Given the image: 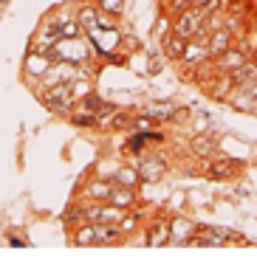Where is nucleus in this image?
I'll return each mask as SVG.
<instances>
[{"label":"nucleus","instance_id":"nucleus-5","mask_svg":"<svg viewBox=\"0 0 257 262\" xmlns=\"http://www.w3.org/2000/svg\"><path fill=\"white\" fill-rule=\"evenodd\" d=\"M164 169H167L164 161H159V158H147L142 166H139V172H142L139 178H142V181H159V178L164 175Z\"/></svg>","mask_w":257,"mask_h":262},{"label":"nucleus","instance_id":"nucleus-10","mask_svg":"<svg viewBox=\"0 0 257 262\" xmlns=\"http://www.w3.org/2000/svg\"><path fill=\"white\" fill-rule=\"evenodd\" d=\"M238 166H240L238 161H221V164L212 166V175H215V178H232Z\"/></svg>","mask_w":257,"mask_h":262},{"label":"nucleus","instance_id":"nucleus-8","mask_svg":"<svg viewBox=\"0 0 257 262\" xmlns=\"http://www.w3.org/2000/svg\"><path fill=\"white\" fill-rule=\"evenodd\" d=\"M246 59H243V54H238V51H223L221 54V68H226V71H238L240 65H243Z\"/></svg>","mask_w":257,"mask_h":262},{"label":"nucleus","instance_id":"nucleus-2","mask_svg":"<svg viewBox=\"0 0 257 262\" xmlns=\"http://www.w3.org/2000/svg\"><path fill=\"white\" fill-rule=\"evenodd\" d=\"M54 57L60 62H82L88 57V48L82 46V37H60L57 48H54Z\"/></svg>","mask_w":257,"mask_h":262},{"label":"nucleus","instance_id":"nucleus-18","mask_svg":"<svg viewBox=\"0 0 257 262\" xmlns=\"http://www.w3.org/2000/svg\"><path fill=\"white\" fill-rule=\"evenodd\" d=\"M74 124H80V127H93V124H96V116H93V113L74 116Z\"/></svg>","mask_w":257,"mask_h":262},{"label":"nucleus","instance_id":"nucleus-16","mask_svg":"<svg viewBox=\"0 0 257 262\" xmlns=\"http://www.w3.org/2000/svg\"><path fill=\"white\" fill-rule=\"evenodd\" d=\"M76 243H82V245L96 243V228H82V231L76 234Z\"/></svg>","mask_w":257,"mask_h":262},{"label":"nucleus","instance_id":"nucleus-1","mask_svg":"<svg viewBox=\"0 0 257 262\" xmlns=\"http://www.w3.org/2000/svg\"><path fill=\"white\" fill-rule=\"evenodd\" d=\"M80 23L88 29V34H91V42L96 46V51L110 54L116 46H119V31H116L113 26H110V20L102 17L96 9H82Z\"/></svg>","mask_w":257,"mask_h":262},{"label":"nucleus","instance_id":"nucleus-19","mask_svg":"<svg viewBox=\"0 0 257 262\" xmlns=\"http://www.w3.org/2000/svg\"><path fill=\"white\" fill-rule=\"evenodd\" d=\"M116 181H122V183H136L139 181V175L133 169H122L119 175H116Z\"/></svg>","mask_w":257,"mask_h":262},{"label":"nucleus","instance_id":"nucleus-4","mask_svg":"<svg viewBox=\"0 0 257 262\" xmlns=\"http://www.w3.org/2000/svg\"><path fill=\"white\" fill-rule=\"evenodd\" d=\"M46 102L54 104V107H65V104H71V88L68 85H51V91L46 93Z\"/></svg>","mask_w":257,"mask_h":262},{"label":"nucleus","instance_id":"nucleus-21","mask_svg":"<svg viewBox=\"0 0 257 262\" xmlns=\"http://www.w3.org/2000/svg\"><path fill=\"white\" fill-rule=\"evenodd\" d=\"M130 192H127V189H125V192H119V194H116V203H119V206H127V203H130Z\"/></svg>","mask_w":257,"mask_h":262},{"label":"nucleus","instance_id":"nucleus-12","mask_svg":"<svg viewBox=\"0 0 257 262\" xmlns=\"http://www.w3.org/2000/svg\"><path fill=\"white\" fill-rule=\"evenodd\" d=\"M192 149L198 155H209L212 149H215V138H195L192 141Z\"/></svg>","mask_w":257,"mask_h":262},{"label":"nucleus","instance_id":"nucleus-3","mask_svg":"<svg viewBox=\"0 0 257 262\" xmlns=\"http://www.w3.org/2000/svg\"><path fill=\"white\" fill-rule=\"evenodd\" d=\"M201 20H204V14H201V9L198 6H192L189 9V12H184L181 14V20H178L175 23V34L178 37H195L201 31Z\"/></svg>","mask_w":257,"mask_h":262},{"label":"nucleus","instance_id":"nucleus-17","mask_svg":"<svg viewBox=\"0 0 257 262\" xmlns=\"http://www.w3.org/2000/svg\"><path fill=\"white\" fill-rule=\"evenodd\" d=\"M108 183H91V186H88V194H91V198H108Z\"/></svg>","mask_w":257,"mask_h":262},{"label":"nucleus","instance_id":"nucleus-14","mask_svg":"<svg viewBox=\"0 0 257 262\" xmlns=\"http://www.w3.org/2000/svg\"><path fill=\"white\" fill-rule=\"evenodd\" d=\"M82 107H85L88 113H99V110L105 107V102H102V99H99V96H88L85 102H82Z\"/></svg>","mask_w":257,"mask_h":262},{"label":"nucleus","instance_id":"nucleus-15","mask_svg":"<svg viewBox=\"0 0 257 262\" xmlns=\"http://www.w3.org/2000/svg\"><path fill=\"white\" fill-rule=\"evenodd\" d=\"M116 237V228H96V243H113Z\"/></svg>","mask_w":257,"mask_h":262},{"label":"nucleus","instance_id":"nucleus-6","mask_svg":"<svg viewBox=\"0 0 257 262\" xmlns=\"http://www.w3.org/2000/svg\"><path fill=\"white\" fill-rule=\"evenodd\" d=\"M234 82L238 85H243V88H251V85H257V65H240L238 71H234Z\"/></svg>","mask_w":257,"mask_h":262},{"label":"nucleus","instance_id":"nucleus-9","mask_svg":"<svg viewBox=\"0 0 257 262\" xmlns=\"http://www.w3.org/2000/svg\"><path fill=\"white\" fill-rule=\"evenodd\" d=\"M226 48H229V31H215V37H212V46H209V54L221 57Z\"/></svg>","mask_w":257,"mask_h":262},{"label":"nucleus","instance_id":"nucleus-22","mask_svg":"<svg viewBox=\"0 0 257 262\" xmlns=\"http://www.w3.org/2000/svg\"><path fill=\"white\" fill-rule=\"evenodd\" d=\"M192 3H195V6L201 9V6H206V3H209V0H192Z\"/></svg>","mask_w":257,"mask_h":262},{"label":"nucleus","instance_id":"nucleus-20","mask_svg":"<svg viewBox=\"0 0 257 262\" xmlns=\"http://www.w3.org/2000/svg\"><path fill=\"white\" fill-rule=\"evenodd\" d=\"M102 6L108 14H119L122 12V0H102Z\"/></svg>","mask_w":257,"mask_h":262},{"label":"nucleus","instance_id":"nucleus-11","mask_svg":"<svg viewBox=\"0 0 257 262\" xmlns=\"http://www.w3.org/2000/svg\"><path fill=\"white\" fill-rule=\"evenodd\" d=\"M184 48H187V37L172 34L170 40H167V54H170V57H181V54H184Z\"/></svg>","mask_w":257,"mask_h":262},{"label":"nucleus","instance_id":"nucleus-7","mask_svg":"<svg viewBox=\"0 0 257 262\" xmlns=\"http://www.w3.org/2000/svg\"><path fill=\"white\" fill-rule=\"evenodd\" d=\"M144 141H161V133H142V136H136V138H130V141L125 144V152H142V147H144Z\"/></svg>","mask_w":257,"mask_h":262},{"label":"nucleus","instance_id":"nucleus-13","mask_svg":"<svg viewBox=\"0 0 257 262\" xmlns=\"http://www.w3.org/2000/svg\"><path fill=\"white\" fill-rule=\"evenodd\" d=\"M108 124L113 127V130H125V127L130 124V116H127V113H113V116H110Z\"/></svg>","mask_w":257,"mask_h":262}]
</instances>
